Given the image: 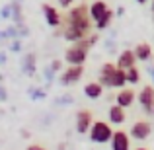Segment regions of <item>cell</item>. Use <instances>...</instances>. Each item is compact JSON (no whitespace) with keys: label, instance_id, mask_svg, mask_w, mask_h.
Returning <instances> with one entry per match:
<instances>
[{"label":"cell","instance_id":"30bf717a","mask_svg":"<svg viewBox=\"0 0 154 150\" xmlns=\"http://www.w3.org/2000/svg\"><path fill=\"white\" fill-rule=\"evenodd\" d=\"M115 70H117L115 63H103L102 68H100V74H98V82L102 84L103 88H109V90H111V80H113Z\"/></svg>","mask_w":154,"mask_h":150},{"label":"cell","instance_id":"f546056e","mask_svg":"<svg viewBox=\"0 0 154 150\" xmlns=\"http://www.w3.org/2000/svg\"><path fill=\"white\" fill-rule=\"evenodd\" d=\"M26 150H45V148H43L41 144H29V146H27Z\"/></svg>","mask_w":154,"mask_h":150},{"label":"cell","instance_id":"d6a6232c","mask_svg":"<svg viewBox=\"0 0 154 150\" xmlns=\"http://www.w3.org/2000/svg\"><path fill=\"white\" fill-rule=\"evenodd\" d=\"M57 150H66V144H64V142H60L59 146H57Z\"/></svg>","mask_w":154,"mask_h":150},{"label":"cell","instance_id":"836d02e7","mask_svg":"<svg viewBox=\"0 0 154 150\" xmlns=\"http://www.w3.org/2000/svg\"><path fill=\"white\" fill-rule=\"evenodd\" d=\"M148 74H152V78H154V66L150 68V70H148Z\"/></svg>","mask_w":154,"mask_h":150},{"label":"cell","instance_id":"5bb4252c","mask_svg":"<svg viewBox=\"0 0 154 150\" xmlns=\"http://www.w3.org/2000/svg\"><path fill=\"white\" fill-rule=\"evenodd\" d=\"M107 10H109V6H107V2H103V0H94L92 4H88V12H90V18H92L94 23L98 22Z\"/></svg>","mask_w":154,"mask_h":150},{"label":"cell","instance_id":"ffe728a7","mask_svg":"<svg viewBox=\"0 0 154 150\" xmlns=\"http://www.w3.org/2000/svg\"><path fill=\"white\" fill-rule=\"evenodd\" d=\"M127 86V78H125V70H121V68H117L115 74H113V80H111V88H115V90H121V88Z\"/></svg>","mask_w":154,"mask_h":150},{"label":"cell","instance_id":"4dcf8cb0","mask_svg":"<svg viewBox=\"0 0 154 150\" xmlns=\"http://www.w3.org/2000/svg\"><path fill=\"white\" fill-rule=\"evenodd\" d=\"M115 14H117V16H123V14H125V10H123V6H119V8H117V12H115Z\"/></svg>","mask_w":154,"mask_h":150},{"label":"cell","instance_id":"e575fe53","mask_svg":"<svg viewBox=\"0 0 154 150\" xmlns=\"http://www.w3.org/2000/svg\"><path fill=\"white\" fill-rule=\"evenodd\" d=\"M135 150H148V148H143V146H140V148H135Z\"/></svg>","mask_w":154,"mask_h":150},{"label":"cell","instance_id":"5b68a950","mask_svg":"<svg viewBox=\"0 0 154 150\" xmlns=\"http://www.w3.org/2000/svg\"><path fill=\"white\" fill-rule=\"evenodd\" d=\"M41 14H43V18H45V23L49 27H53V29H59V27L63 26V14H60L55 6H51L49 2L41 4Z\"/></svg>","mask_w":154,"mask_h":150},{"label":"cell","instance_id":"e0dca14e","mask_svg":"<svg viewBox=\"0 0 154 150\" xmlns=\"http://www.w3.org/2000/svg\"><path fill=\"white\" fill-rule=\"evenodd\" d=\"M133 51H135L137 60H140V63H148V60L152 59V47H150V43H139Z\"/></svg>","mask_w":154,"mask_h":150},{"label":"cell","instance_id":"9c48e42d","mask_svg":"<svg viewBox=\"0 0 154 150\" xmlns=\"http://www.w3.org/2000/svg\"><path fill=\"white\" fill-rule=\"evenodd\" d=\"M111 150H131V136H129L127 131H113L111 135Z\"/></svg>","mask_w":154,"mask_h":150},{"label":"cell","instance_id":"6da1fadb","mask_svg":"<svg viewBox=\"0 0 154 150\" xmlns=\"http://www.w3.org/2000/svg\"><path fill=\"white\" fill-rule=\"evenodd\" d=\"M63 26H70L76 29L84 31L86 35L92 33V27L94 22L90 18V12H88V4H78V6H70L66 12V16L63 18Z\"/></svg>","mask_w":154,"mask_h":150},{"label":"cell","instance_id":"ac0fdd59","mask_svg":"<svg viewBox=\"0 0 154 150\" xmlns=\"http://www.w3.org/2000/svg\"><path fill=\"white\" fill-rule=\"evenodd\" d=\"M113 18H115V12H113V10H107V12H105V14L102 16V18H100L98 22L94 23V27H96L98 31H103V29H107V27L111 26Z\"/></svg>","mask_w":154,"mask_h":150},{"label":"cell","instance_id":"1f68e13d","mask_svg":"<svg viewBox=\"0 0 154 150\" xmlns=\"http://www.w3.org/2000/svg\"><path fill=\"white\" fill-rule=\"evenodd\" d=\"M22 136H23V139H29V131H26V129H23V131H22Z\"/></svg>","mask_w":154,"mask_h":150},{"label":"cell","instance_id":"8fae6325","mask_svg":"<svg viewBox=\"0 0 154 150\" xmlns=\"http://www.w3.org/2000/svg\"><path fill=\"white\" fill-rule=\"evenodd\" d=\"M125 121H127V113H125V107H121V105L113 103L111 107H109L107 111V123L109 125H123Z\"/></svg>","mask_w":154,"mask_h":150},{"label":"cell","instance_id":"3957f363","mask_svg":"<svg viewBox=\"0 0 154 150\" xmlns=\"http://www.w3.org/2000/svg\"><path fill=\"white\" fill-rule=\"evenodd\" d=\"M82 76H84V64H68L66 68L59 72L57 80L60 86H74L82 80Z\"/></svg>","mask_w":154,"mask_h":150},{"label":"cell","instance_id":"277c9868","mask_svg":"<svg viewBox=\"0 0 154 150\" xmlns=\"http://www.w3.org/2000/svg\"><path fill=\"white\" fill-rule=\"evenodd\" d=\"M137 101L148 117H154V86H143V90L137 94Z\"/></svg>","mask_w":154,"mask_h":150},{"label":"cell","instance_id":"4316f807","mask_svg":"<svg viewBox=\"0 0 154 150\" xmlns=\"http://www.w3.org/2000/svg\"><path fill=\"white\" fill-rule=\"evenodd\" d=\"M76 0H57V4H59V8H70L72 4H74Z\"/></svg>","mask_w":154,"mask_h":150},{"label":"cell","instance_id":"d4e9b609","mask_svg":"<svg viewBox=\"0 0 154 150\" xmlns=\"http://www.w3.org/2000/svg\"><path fill=\"white\" fill-rule=\"evenodd\" d=\"M49 66H51L53 70L57 72V74H59V72H60V70H63V68H64V63H63V60H60V59H53L51 63H49Z\"/></svg>","mask_w":154,"mask_h":150},{"label":"cell","instance_id":"f1b7e54d","mask_svg":"<svg viewBox=\"0 0 154 150\" xmlns=\"http://www.w3.org/2000/svg\"><path fill=\"white\" fill-rule=\"evenodd\" d=\"M10 41V37H8L6 29H0V43H8Z\"/></svg>","mask_w":154,"mask_h":150},{"label":"cell","instance_id":"484cf974","mask_svg":"<svg viewBox=\"0 0 154 150\" xmlns=\"http://www.w3.org/2000/svg\"><path fill=\"white\" fill-rule=\"evenodd\" d=\"M0 101H8V90L4 86V82L0 84Z\"/></svg>","mask_w":154,"mask_h":150},{"label":"cell","instance_id":"74e56055","mask_svg":"<svg viewBox=\"0 0 154 150\" xmlns=\"http://www.w3.org/2000/svg\"><path fill=\"white\" fill-rule=\"evenodd\" d=\"M144 2H146V0H144Z\"/></svg>","mask_w":154,"mask_h":150},{"label":"cell","instance_id":"8992f818","mask_svg":"<svg viewBox=\"0 0 154 150\" xmlns=\"http://www.w3.org/2000/svg\"><path fill=\"white\" fill-rule=\"evenodd\" d=\"M152 135V125L148 121H135L129 129V136L135 140H146Z\"/></svg>","mask_w":154,"mask_h":150},{"label":"cell","instance_id":"4fadbf2b","mask_svg":"<svg viewBox=\"0 0 154 150\" xmlns=\"http://www.w3.org/2000/svg\"><path fill=\"white\" fill-rule=\"evenodd\" d=\"M135 90L133 88H121L119 92H117V96H115V103L117 105H121V107H131L133 103H135Z\"/></svg>","mask_w":154,"mask_h":150},{"label":"cell","instance_id":"83f0119b","mask_svg":"<svg viewBox=\"0 0 154 150\" xmlns=\"http://www.w3.org/2000/svg\"><path fill=\"white\" fill-rule=\"evenodd\" d=\"M8 63V51H0V66Z\"/></svg>","mask_w":154,"mask_h":150},{"label":"cell","instance_id":"2e32d148","mask_svg":"<svg viewBox=\"0 0 154 150\" xmlns=\"http://www.w3.org/2000/svg\"><path fill=\"white\" fill-rule=\"evenodd\" d=\"M10 6H12V20H10V22L14 23V26H22V23H26V18H23V8H22V0H12Z\"/></svg>","mask_w":154,"mask_h":150},{"label":"cell","instance_id":"ba28073f","mask_svg":"<svg viewBox=\"0 0 154 150\" xmlns=\"http://www.w3.org/2000/svg\"><path fill=\"white\" fill-rule=\"evenodd\" d=\"M92 123H94V115H92L90 109H80L78 113H76V133L78 135H88V131H90Z\"/></svg>","mask_w":154,"mask_h":150},{"label":"cell","instance_id":"d590c367","mask_svg":"<svg viewBox=\"0 0 154 150\" xmlns=\"http://www.w3.org/2000/svg\"><path fill=\"white\" fill-rule=\"evenodd\" d=\"M137 2H139V4H144V0H137Z\"/></svg>","mask_w":154,"mask_h":150},{"label":"cell","instance_id":"44dd1931","mask_svg":"<svg viewBox=\"0 0 154 150\" xmlns=\"http://www.w3.org/2000/svg\"><path fill=\"white\" fill-rule=\"evenodd\" d=\"M125 78H127V84H131V86H135V84L140 82V70L137 68V64L125 70Z\"/></svg>","mask_w":154,"mask_h":150},{"label":"cell","instance_id":"7c38bea8","mask_svg":"<svg viewBox=\"0 0 154 150\" xmlns=\"http://www.w3.org/2000/svg\"><path fill=\"white\" fill-rule=\"evenodd\" d=\"M117 68H121V70H127V68H131V66H135L137 64V57H135V51H131V49H125V51H121L119 55H117Z\"/></svg>","mask_w":154,"mask_h":150},{"label":"cell","instance_id":"cb8c5ba5","mask_svg":"<svg viewBox=\"0 0 154 150\" xmlns=\"http://www.w3.org/2000/svg\"><path fill=\"white\" fill-rule=\"evenodd\" d=\"M0 20H6V22L12 20V6H10V4H6V6L0 10Z\"/></svg>","mask_w":154,"mask_h":150},{"label":"cell","instance_id":"7402d4cb","mask_svg":"<svg viewBox=\"0 0 154 150\" xmlns=\"http://www.w3.org/2000/svg\"><path fill=\"white\" fill-rule=\"evenodd\" d=\"M22 39H10L8 41V53H22Z\"/></svg>","mask_w":154,"mask_h":150},{"label":"cell","instance_id":"52a82bcc","mask_svg":"<svg viewBox=\"0 0 154 150\" xmlns=\"http://www.w3.org/2000/svg\"><path fill=\"white\" fill-rule=\"evenodd\" d=\"M20 68H22L23 76L33 78L37 74V59H35V53H23L20 57Z\"/></svg>","mask_w":154,"mask_h":150},{"label":"cell","instance_id":"7a4b0ae2","mask_svg":"<svg viewBox=\"0 0 154 150\" xmlns=\"http://www.w3.org/2000/svg\"><path fill=\"white\" fill-rule=\"evenodd\" d=\"M111 135H113V129L107 121H94L88 131V136L94 144H105L111 140Z\"/></svg>","mask_w":154,"mask_h":150},{"label":"cell","instance_id":"9a60e30c","mask_svg":"<svg viewBox=\"0 0 154 150\" xmlns=\"http://www.w3.org/2000/svg\"><path fill=\"white\" fill-rule=\"evenodd\" d=\"M84 96H86L88 99H100L103 96V86L96 80V82H88L86 86H84Z\"/></svg>","mask_w":154,"mask_h":150},{"label":"cell","instance_id":"603a6c76","mask_svg":"<svg viewBox=\"0 0 154 150\" xmlns=\"http://www.w3.org/2000/svg\"><path fill=\"white\" fill-rule=\"evenodd\" d=\"M55 101H57L59 105H70L72 101H74V98H72L70 94H63V96H59V98H57Z\"/></svg>","mask_w":154,"mask_h":150},{"label":"cell","instance_id":"d6986e66","mask_svg":"<svg viewBox=\"0 0 154 150\" xmlns=\"http://www.w3.org/2000/svg\"><path fill=\"white\" fill-rule=\"evenodd\" d=\"M27 96L31 101H43L47 98V90L43 86H29L27 88Z\"/></svg>","mask_w":154,"mask_h":150},{"label":"cell","instance_id":"8d00e7d4","mask_svg":"<svg viewBox=\"0 0 154 150\" xmlns=\"http://www.w3.org/2000/svg\"><path fill=\"white\" fill-rule=\"evenodd\" d=\"M152 14H154V0H152Z\"/></svg>","mask_w":154,"mask_h":150}]
</instances>
